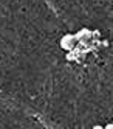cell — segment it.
<instances>
[{"instance_id": "6da1fadb", "label": "cell", "mask_w": 113, "mask_h": 129, "mask_svg": "<svg viewBox=\"0 0 113 129\" xmlns=\"http://www.w3.org/2000/svg\"><path fill=\"white\" fill-rule=\"evenodd\" d=\"M76 36L74 34H65V36H62V39H61V47L64 48V50H73L74 48V45H76Z\"/></svg>"}, {"instance_id": "7a4b0ae2", "label": "cell", "mask_w": 113, "mask_h": 129, "mask_svg": "<svg viewBox=\"0 0 113 129\" xmlns=\"http://www.w3.org/2000/svg\"><path fill=\"white\" fill-rule=\"evenodd\" d=\"M74 36H76V41H85V39H88L91 36V33L88 30H81L78 34H74Z\"/></svg>"}, {"instance_id": "3957f363", "label": "cell", "mask_w": 113, "mask_h": 129, "mask_svg": "<svg viewBox=\"0 0 113 129\" xmlns=\"http://www.w3.org/2000/svg\"><path fill=\"white\" fill-rule=\"evenodd\" d=\"M104 129H113V123H108V124H105V127Z\"/></svg>"}, {"instance_id": "277c9868", "label": "cell", "mask_w": 113, "mask_h": 129, "mask_svg": "<svg viewBox=\"0 0 113 129\" xmlns=\"http://www.w3.org/2000/svg\"><path fill=\"white\" fill-rule=\"evenodd\" d=\"M93 129H104V127H102V126H99V124H96V126L93 127Z\"/></svg>"}]
</instances>
